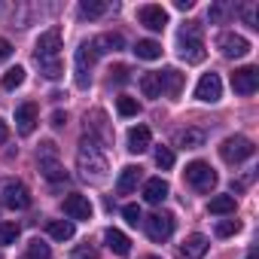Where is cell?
Segmentation results:
<instances>
[{
    "mask_svg": "<svg viewBox=\"0 0 259 259\" xmlns=\"http://www.w3.org/2000/svg\"><path fill=\"white\" fill-rule=\"evenodd\" d=\"M144 229H147L150 241L162 244V241H168V238L174 235V217H171V213H153V217L144 220Z\"/></svg>",
    "mask_w": 259,
    "mask_h": 259,
    "instance_id": "obj_7",
    "label": "cell"
},
{
    "mask_svg": "<svg viewBox=\"0 0 259 259\" xmlns=\"http://www.w3.org/2000/svg\"><path fill=\"white\" fill-rule=\"evenodd\" d=\"M46 229H49V238H55V241H70L73 232H76L70 220H49Z\"/></svg>",
    "mask_w": 259,
    "mask_h": 259,
    "instance_id": "obj_25",
    "label": "cell"
},
{
    "mask_svg": "<svg viewBox=\"0 0 259 259\" xmlns=\"http://www.w3.org/2000/svg\"><path fill=\"white\" fill-rule=\"evenodd\" d=\"M195 98L204 101V104H217L223 98V79H220V73H204L198 79V85H195Z\"/></svg>",
    "mask_w": 259,
    "mask_h": 259,
    "instance_id": "obj_10",
    "label": "cell"
},
{
    "mask_svg": "<svg viewBox=\"0 0 259 259\" xmlns=\"http://www.w3.org/2000/svg\"><path fill=\"white\" fill-rule=\"evenodd\" d=\"M144 198H147L150 204H162V201L168 198V183H165L162 177H150V180L144 183Z\"/></svg>",
    "mask_w": 259,
    "mask_h": 259,
    "instance_id": "obj_21",
    "label": "cell"
},
{
    "mask_svg": "<svg viewBox=\"0 0 259 259\" xmlns=\"http://www.w3.org/2000/svg\"><path fill=\"white\" fill-rule=\"evenodd\" d=\"M156 165H159L162 171H171V168H174V153H171L168 147H159V150H156Z\"/></svg>",
    "mask_w": 259,
    "mask_h": 259,
    "instance_id": "obj_36",
    "label": "cell"
},
{
    "mask_svg": "<svg viewBox=\"0 0 259 259\" xmlns=\"http://www.w3.org/2000/svg\"><path fill=\"white\" fill-rule=\"evenodd\" d=\"M213 232H217V238H232V235L241 232V223H238V220H220Z\"/></svg>",
    "mask_w": 259,
    "mask_h": 259,
    "instance_id": "obj_35",
    "label": "cell"
},
{
    "mask_svg": "<svg viewBox=\"0 0 259 259\" xmlns=\"http://www.w3.org/2000/svg\"><path fill=\"white\" fill-rule=\"evenodd\" d=\"M204 141H207V135L201 132V128H183V132L177 135V144L183 150H198V147H204Z\"/></svg>",
    "mask_w": 259,
    "mask_h": 259,
    "instance_id": "obj_23",
    "label": "cell"
},
{
    "mask_svg": "<svg viewBox=\"0 0 259 259\" xmlns=\"http://www.w3.org/2000/svg\"><path fill=\"white\" fill-rule=\"evenodd\" d=\"M122 217L128 220V226L144 223V213H141V207H138V204H125V207H122Z\"/></svg>",
    "mask_w": 259,
    "mask_h": 259,
    "instance_id": "obj_37",
    "label": "cell"
},
{
    "mask_svg": "<svg viewBox=\"0 0 259 259\" xmlns=\"http://www.w3.org/2000/svg\"><path fill=\"white\" fill-rule=\"evenodd\" d=\"M92 49L98 55L101 52H119V49H125V40H122V34H101L92 40Z\"/></svg>",
    "mask_w": 259,
    "mask_h": 259,
    "instance_id": "obj_22",
    "label": "cell"
},
{
    "mask_svg": "<svg viewBox=\"0 0 259 259\" xmlns=\"http://www.w3.org/2000/svg\"><path fill=\"white\" fill-rule=\"evenodd\" d=\"M107 10H110V7L104 4V0H82V4H79V13H82L85 19H101Z\"/></svg>",
    "mask_w": 259,
    "mask_h": 259,
    "instance_id": "obj_28",
    "label": "cell"
},
{
    "mask_svg": "<svg viewBox=\"0 0 259 259\" xmlns=\"http://www.w3.org/2000/svg\"><path fill=\"white\" fill-rule=\"evenodd\" d=\"M207 247H210V241L204 238V235H189L183 244H180V250H177V256L180 259H201L204 253H207Z\"/></svg>",
    "mask_w": 259,
    "mask_h": 259,
    "instance_id": "obj_15",
    "label": "cell"
},
{
    "mask_svg": "<svg viewBox=\"0 0 259 259\" xmlns=\"http://www.w3.org/2000/svg\"><path fill=\"white\" fill-rule=\"evenodd\" d=\"M207 210L217 213V217H226V213H235V195H213L207 201Z\"/></svg>",
    "mask_w": 259,
    "mask_h": 259,
    "instance_id": "obj_26",
    "label": "cell"
},
{
    "mask_svg": "<svg viewBox=\"0 0 259 259\" xmlns=\"http://www.w3.org/2000/svg\"><path fill=\"white\" fill-rule=\"evenodd\" d=\"M156 76H159V89H162L168 98H177V95H180V89H183V73H180V70L168 67V70H162V73H156Z\"/></svg>",
    "mask_w": 259,
    "mask_h": 259,
    "instance_id": "obj_16",
    "label": "cell"
},
{
    "mask_svg": "<svg viewBox=\"0 0 259 259\" xmlns=\"http://www.w3.org/2000/svg\"><path fill=\"white\" fill-rule=\"evenodd\" d=\"M16 128L19 135H31L37 128V104H22L16 110Z\"/></svg>",
    "mask_w": 259,
    "mask_h": 259,
    "instance_id": "obj_17",
    "label": "cell"
},
{
    "mask_svg": "<svg viewBox=\"0 0 259 259\" xmlns=\"http://www.w3.org/2000/svg\"><path fill=\"white\" fill-rule=\"evenodd\" d=\"M58 49H61V31H58V28H49L46 34H40V40H37V46H34V55H37V61H43V58H58Z\"/></svg>",
    "mask_w": 259,
    "mask_h": 259,
    "instance_id": "obj_11",
    "label": "cell"
},
{
    "mask_svg": "<svg viewBox=\"0 0 259 259\" xmlns=\"http://www.w3.org/2000/svg\"><path fill=\"white\" fill-rule=\"evenodd\" d=\"M186 183L198 192H210L217 186V171L207 162H189L186 165Z\"/></svg>",
    "mask_w": 259,
    "mask_h": 259,
    "instance_id": "obj_5",
    "label": "cell"
},
{
    "mask_svg": "<svg viewBox=\"0 0 259 259\" xmlns=\"http://www.w3.org/2000/svg\"><path fill=\"white\" fill-rule=\"evenodd\" d=\"M150 144H153V135H150L147 125H135L132 132H128V150L132 153H147Z\"/></svg>",
    "mask_w": 259,
    "mask_h": 259,
    "instance_id": "obj_18",
    "label": "cell"
},
{
    "mask_svg": "<svg viewBox=\"0 0 259 259\" xmlns=\"http://www.w3.org/2000/svg\"><path fill=\"white\" fill-rule=\"evenodd\" d=\"M104 241H107V247H110L116 256H128V253H132V241H128V235L119 232V229H107V232H104Z\"/></svg>",
    "mask_w": 259,
    "mask_h": 259,
    "instance_id": "obj_20",
    "label": "cell"
},
{
    "mask_svg": "<svg viewBox=\"0 0 259 259\" xmlns=\"http://www.w3.org/2000/svg\"><path fill=\"white\" fill-rule=\"evenodd\" d=\"M253 153H256V147H253V141H247L244 135H232V138H226V141L220 144V156H223V162H229V165H241V162H247Z\"/></svg>",
    "mask_w": 259,
    "mask_h": 259,
    "instance_id": "obj_4",
    "label": "cell"
},
{
    "mask_svg": "<svg viewBox=\"0 0 259 259\" xmlns=\"http://www.w3.org/2000/svg\"><path fill=\"white\" fill-rule=\"evenodd\" d=\"M19 232H22V229H19L16 223H7V220H4V223H0V244H16V241H19Z\"/></svg>",
    "mask_w": 259,
    "mask_h": 259,
    "instance_id": "obj_34",
    "label": "cell"
},
{
    "mask_svg": "<svg viewBox=\"0 0 259 259\" xmlns=\"http://www.w3.org/2000/svg\"><path fill=\"white\" fill-rule=\"evenodd\" d=\"M138 22H141L144 28H150V31H165V25H168V13H165L159 4H147V7L138 10Z\"/></svg>",
    "mask_w": 259,
    "mask_h": 259,
    "instance_id": "obj_12",
    "label": "cell"
},
{
    "mask_svg": "<svg viewBox=\"0 0 259 259\" xmlns=\"http://www.w3.org/2000/svg\"><path fill=\"white\" fill-rule=\"evenodd\" d=\"M180 13H186V10H192V0H177V4H174Z\"/></svg>",
    "mask_w": 259,
    "mask_h": 259,
    "instance_id": "obj_43",
    "label": "cell"
},
{
    "mask_svg": "<svg viewBox=\"0 0 259 259\" xmlns=\"http://www.w3.org/2000/svg\"><path fill=\"white\" fill-rule=\"evenodd\" d=\"M229 16H235V7L232 4H213L210 10H207V19L217 25V22H226Z\"/></svg>",
    "mask_w": 259,
    "mask_h": 259,
    "instance_id": "obj_32",
    "label": "cell"
},
{
    "mask_svg": "<svg viewBox=\"0 0 259 259\" xmlns=\"http://www.w3.org/2000/svg\"><path fill=\"white\" fill-rule=\"evenodd\" d=\"M95 58H98V52L92 49V43H82V46L76 49V85H79V89H89Z\"/></svg>",
    "mask_w": 259,
    "mask_h": 259,
    "instance_id": "obj_9",
    "label": "cell"
},
{
    "mask_svg": "<svg viewBox=\"0 0 259 259\" xmlns=\"http://www.w3.org/2000/svg\"><path fill=\"white\" fill-rule=\"evenodd\" d=\"M64 122H67V113H61V110H55V113H52V125H55V128H61Z\"/></svg>",
    "mask_w": 259,
    "mask_h": 259,
    "instance_id": "obj_41",
    "label": "cell"
},
{
    "mask_svg": "<svg viewBox=\"0 0 259 259\" xmlns=\"http://www.w3.org/2000/svg\"><path fill=\"white\" fill-rule=\"evenodd\" d=\"M70 259H98V250L92 244H79V247H73Z\"/></svg>",
    "mask_w": 259,
    "mask_h": 259,
    "instance_id": "obj_38",
    "label": "cell"
},
{
    "mask_svg": "<svg viewBox=\"0 0 259 259\" xmlns=\"http://www.w3.org/2000/svg\"><path fill=\"white\" fill-rule=\"evenodd\" d=\"M244 259H259V250H256V247H253V250H250V253H247V256H244Z\"/></svg>",
    "mask_w": 259,
    "mask_h": 259,
    "instance_id": "obj_44",
    "label": "cell"
},
{
    "mask_svg": "<svg viewBox=\"0 0 259 259\" xmlns=\"http://www.w3.org/2000/svg\"><path fill=\"white\" fill-rule=\"evenodd\" d=\"M141 92H144V98H159V95H162L159 76H156V73H144V76H141Z\"/></svg>",
    "mask_w": 259,
    "mask_h": 259,
    "instance_id": "obj_31",
    "label": "cell"
},
{
    "mask_svg": "<svg viewBox=\"0 0 259 259\" xmlns=\"http://www.w3.org/2000/svg\"><path fill=\"white\" fill-rule=\"evenodd\" d=\"M217 46H220V52H223L226 58H244V55L250 52V40L241 37V34H235V31H223V34L217 37Z\"/></svg>",
    "mask_w": 259,
    "mask_h": 259,
    "instance_id": "obj_8",
    "label": "cell"
},
{
    "mask_svg": "<svg viewBox=\"0 0 259 259\" xmlns=\"http://www.w3.org/2000/svg\"><path fill=\"white\" fill-rule=\"evenodd\" d=\"M22 82H25V67H19V64H16V67H10V70L4 73V79H0V85H4L7 92H13V89H19Z\"/></svg>",
    "mask_w": 259,
    "mask_h": 259,
    "instance_id": "obj_27",
    "label": "cell"
},
{
    "mask_svg": "<svg viewBox=\"0 0 259 259\" xmlns=\"http://www.w3.org/2000/svg\"><path fill=\"white\" fill-rule=\"evenodd\" d=\"M232 89L235 95H253L259 89V70L256 67H241L232 73Z\"/></svg>",
    "mask_w": 259,
    "mask_h": 259,
    "instance_id": "obj_13",
    "label": "cell"
},
{
    "mask_svg": "<svg viewBox=\"0 0 259 259\" xmlns=\"http://www.w3.org/2000/svg\"><path fill=\"white\" fill-rule=\"evenodd\" d=\"M37 162H40V174H43L46 180H52V183H58V180H64V177H67L64 165L58 162V147H55L52 141H43V144H40Z\"/></svg>",
    "mask_w": 259,
    "mask_h": 259,
    "instance_id": "obj_3",
    "label": "cell"
},
{
    "mask_svg": "<svg viewBox=\"0 0 259 259\" xmlns=\"http://www.w3.org/2000/svg\"><path fill=\"white\" fill-rule=\"evenodd\" d=\"M138 180H141V168L138 165H125L119 180H116V192L119 195H128V192H135L138 189Z\"/></svg>",
    "mask_w": 259,
    "mask_h": 259,
    "instance_id": "obj_19",
    "label": "cell"
},
{
    "mask_svg": "<svg viewBox=\"0 0 259 259\" xmlns=\"http://www.w3.org/2000/svg\"><path fill=\"white\" fill-rule=\"evenodd\" d=\"M116 110H119V116H138L141 104H138V98H128V95H119V98H116Z\"/></svg>",
    "mask_w": 259,
    "mask_h": 259,
    "instance_id": "obj_30",
    "label": "cell"
},
{
    "mask_svg": "<svg viewBox=\"0 0 259 259\" xmlns=\"http://www.w3.org/2000/svg\"><path fill=\"white\" fill-rule=\"evenodd\" d=\"M0 201H4L7 207H13V210H28V207H31V192H28L25 183L7 180L4 189H0Z\"/></svg>",
    "mask_w": 259,
    "mask_h": 259,
    "instance_id": "obj_6",
    "label": "cell"
},
{
    "mask_svg": "<svg viewBox=\"0 0 259 259\" xmlns=\"http://www.w3.org/2000/svg\"><path fill=\"white\" fill-rule=\"evenodd\" d=\"M37 64H40V73H43L46 79H58V76L64 73L61 58H43V61H37Z\"/></svg>",
    "mask_w": 259,
    "mask_h": 259,
    "instance_id": "obj_29",
    "label": "cell"
},
{
    "mask_svg": "<svg viewBox=\"0 0 259 259\" xmlns=\"http://www.w3.org/2000/svg\"><path fill=\"white\" fill-rule=\"evenodd\" d=\"M76 168H79V174L85 177V180H92V183H101L104 177H107V171H110V165H107V156L101 153V147L95 144V141H82L79 144V153H76Z\"/></svg>",
    "mask_w": 259,
    "mask_h": 259,
    "instance_id": "obj_1",
    "label": "cell"
},
{
    "mask_svg": "<svg viewBox=\"0 0 259 259\" xmlns=\"http://www.w3.org/2000/svg\"><path fill=\"white\" fill-rule=\"evenodd\" d=\"M110 73H113V76H110L113 82H128V73H132V70H128L125 64H116V67H113Z\"/></svg>",
    "mask_w": 259,
    "mask_h": 259,
    "instance_id": "obj_39",
    "label": "cell"
},
{
    "mask_svg": "<svg viewBox=\"0 0 259 259\" xmlns=\"http://www.w3.org/2000/svg\"><path fill=\"white\" fill-rule=\"evenodd\" d=\"M135 55L144 58V61H156V58H162V43H156V40H138L135 43Z\"/></svg>",
    "mask_w": 259,
    "mask_h": 259,
    "instance_id": "obj_24",
    "label": "cell"
},
{
    "mask_svg": "<svg viewBox=\"0 0 259 259\" xmlns=\"http://www.w3.org/2000/svg\"><path fill=\"white\" fill-rule=\"evenodd\" d=\"M144 259H162V256H144Z\"/></svg>",
    "mask_w": 259,
    "mask_h": 259,
    "instance_id": "obj_45",
    "label": "cell"
},
{
    "mask_svg": "<svg viewBox=\"0 0 259 259\" xmlns=\"http://www.w3.org/2000/svg\"><path fill=\"white\" fill-rule=\"evenodd\" d=\"M7 141H10V125L0 119V144H7Z\"/></svg>",
    "mask_w": 259,
    "mask_h": 259,
    "instance_id": "obj_42",
    "label": "cell"
},
{
    "mask_svg": "<svg viewBox=\"0 0 259 259\" xmlns=\"http://www.w3.org/2000/svg\"><path fill=\"white\" fill-rule=\"evenodd\" d=\"M0 259H4V256H0Z\"/></svg>",
    "mask_w": 259,
    "mask_h": 259,
    "instance_id": "obj_46",
    "label": "cell"
},
{
    "mask_svg": "<svg viewBox=\"0 0 259 259\" xmlns=\"http://www.w3.org/2000/svg\"><path fill=\"white\" fill-rule=\"evenodd\" d=\"M177 52L186 64H201L207 58V49H204V40H201V28L195 22H186L183 31L177 34Z\"/></svg>",
    "mask_w": 259,
    "mask_h": 259,
    "instance_id": "obj_2",
    "label": "cell"
},
{
    "mask_svg": "<svg viewBox=\"0 0 259 259\" xmlns=\"http://www.w3.org/2000/svg\"><path fill=\"white\" fill-rule=\"evenodd\" d=\"M49 256H52V250H49V244H46V241L34 238V241L28 244V259H49Z\"/></svg>",
    "mask_w": 259,
    "mask_h": 259,
    "instance_id": "obj_33",
    "label": "cell"
},
{
    "mask_svg": "<svg viewBox=\"0 0 259 259\" xmlns=\"http://www.w3.org/2000/svg\"><path fill=\"white\" fill-rule=\"evenodd\" d=\"M64 213L70 217V220H92V213H95V207H92V201L85 198V195H67L64 198Z\"/></svg>",
    "mask_w": 259,
    "mask_h": 259,
    "instance_id": "obj_14",
    "label": "cell"
},
{
    "mask_svg": "<svg viewBox=\"0 0 259 259\" xmlns=\"http://www.w3.org/2000/svg\"><path fill=\"white\" fill-rule=\"evenodd\" d=\"M13 55V43L10 40H4V37H0V61H7Z\"/></svg>",
    "mask_w": 259,
    "mask_h": 259,
    "instance_id": "obj_40",
    "label": "cell"
}]
</instances>
